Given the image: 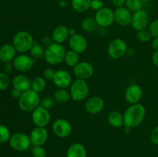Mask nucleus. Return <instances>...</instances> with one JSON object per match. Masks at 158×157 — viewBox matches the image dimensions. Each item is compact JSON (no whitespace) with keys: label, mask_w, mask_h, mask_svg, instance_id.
I'll return each instance as SVG.
<instances>
[{"label":"nucleus","mask_w":158,"mask_h":157,"mask_svg":"<svg viewBox=\"0 0 158 157\" xmlns=\"http://www.w3.org/2000/svg\"><path fill=\"white\" fill-rule=\"evenodd\" d=\"M123 115L125 127L132 129L143 123L146 115V109L140 103L131 105L125 110Z\"/></svg>","instance_id":"f257e3e1"},{"label":"nucleus","mask_w":158,"mask_h":157,"mask_svg":"<svg viewBox=\"0 0 158 157\" xmlns=\"http://www.w3.org/2000/svg\"><path fill=\"white\" fill-rule=\"evenodd\" d=\"M66 53V50L63 44L53 42L48 47L45 48V54L43 58L48 64L55 66L64 62Z\"/></svg>","instance_id":"f03ea898"},{"label":"nucleus","mask_w":158,"mask_h":157,"mask_svg":"<svg viewBox=\"0 0 158 157\" xmlns=\"http://www.w3.org/2000/svg\"><path fill=\"white\" fill-rule=\"evenodd\" d=\"M40 94L34 92L31 89L23 92L20 98L18 99L19 107L24 112H32L40 106Z\"/></svg>","instance_id":"7ed1b4c3"},{"label":"nucleus","mask_w":158,"mask_h":157,"mask_svg":"<svg viewBox=\"0 0 158 157\" xmlns=\"http://www.w3.org/2000/svg\"><path fill=\"white\" fill-rule=\"evenodd\" d=\"M34 41L32 34L27 31H19L17 32L12 39V45L15 50L20 53H26L29 52L32 46H33Z\"/></svg>","instance_id":"20e7f679"},{"label":"nucleus","mask_w":158,"mask_h":157,"mask_svg":"<svg viewBox=\"0 0 158 157\" xmlns=\"http://www.w3.org/2000/svg\"><path fill=\"white\" fill-rule=\"evenodd\" d=\"M89 88L86 80L76 78L69 86V94L71 99L76 102L83 101L87 98Z\"/></svg>","instance_id":"39448f33"},{"label":"nucleus","mask_w":158,"mask_h":157,"mask_svg":"<svg viewBox=\"0 0 158 157\" xmlns=\"http://www.w3.org/2000/svg\"><path fill=\"white\" fill-rule=\"evenodd\" d=\"M9 143L10 147L18 152L26 151L32 145L30 137L25 132H15L12 134Z\"/></svg>","instance_id":"423d86ee"},{"label":"nucleus","mask_w":158,"mask_h":157,"mask_svg":"<svg viewBox=\"0 0 158 157\" xmlns=\"http://www.w3.org/2000/svg\"><path fill=\"white\" fill-rule=\"evenodd\" d=\"M127 44L125 40L117 38L113 39L107 46V54L113 59H119L127 52Z\"/></svg>","instance_id":"0eeeda50"},{"label":"nucleus","mask_w":158,"mask_h":157,"mask_svg":"<svg viewBox=\"0 0 158 157\" xmlns=\"http://www.w3.org/2000/svg\"><path fill=\"white\" fill-rule=\"evenodd\" d=\"M14 69L21 72H26L32 69L35 64V59L30 55L21 53L15 57L12 61Z\"/></svg>","instance_id":"6e6552de"},{"label":"nucleus","mask_w":158,"mask_h":157,"mask_svg":"<svg viewBox=\"0 0 158 157\" xmlns=\"http://www.w3.org/2000/svg\"><path fill=\"white\" fill-rule=\"evenodd\" d=\"M52 130L56 136L66 138L72 132L73 127L71 123L66 119H58L52 123Z\"/></svg>","instance_id":"1a4fd4ad"},{"label":"nucleus","mask_w":158,"mask_h":157,"mask_svg":"<svg viewBox=\"0 0 158 157\" xmlns=\"http://www.w3.org/2000/svg\"><path fill=\"white\" fill-rule=\"evenodd\" d=\"M94 18L100 27H109L114 22V11L108 7H103L96 12Z\"/></svg>","instance_id":"9d476101"},{"label":"nucleus","mask_w":158,"mask_h":157,"mask_svg":"<svg viewBox=\"0 0 158 157\" xmlns=\"http://www.w3.org/2000/svg\"><path fill=\"white\" fill-rule=\"evenodd\" d=\"M32 120L38 127H46L51 120L49 111L42 106H38L32 112Z\"/></svg>","instance_id":"9b49d317"},{"label":"nucleus","mask_w":158,"mask_h":157,"mask_svg":"<svg viewBox=\"0 0 158 157\" xmlns=\"http://www.w3.org/2000/svg\"><path fill=\"white\" fill-rule=\"evenodd\" d=\"M149 15L148 13L143 9L137 11L132 14L131 25L136 31H140L146 29L149 26Z\"/></svg>","instance_id":"f8f14e48"},{"label":"nucleus","mask_w":158,"mask_h":157,"mask_svg":"<svg viewBox=\"0 0 158 157\" xmlns=\"http://www.w3.org/2000/svg\"><path fill=\"white\" fill-rule=\"evenodd\" d=\"M73 73L77 78L87 80L94 75V67L89 62H80L75 67H73Z\"/></svg>","instance_id":"ddd939ff"},{"label":"nucleus","mask_w":158,"mask_h":157,"mask_svg":"<svg viewBox=\"0 0 158 157\" xmlns=\"http://www.w3.org/2000/svg\"><path fill=\"white\" fill-rule=\"evenodd\" d=\"M73 81V80L70 72L65 69H59L56 71L52 79L54 85L58 89H66L69 87Z\"/></svg>","instance_id":"4468645a"},{"label":"nucleus","mask_w":158,"mask_h":157,"mask_svg":"<svg viewBox=\"0 0 158 157\" xmlns=\"http://www.w3.org/2000/svg\"><path fill=\"white\" fill-rule=\"evenodd\" d=\"M31 143L33 146H43L49 139V132L46 127L35 126L30 132Z\"/></svg>","instance_id":"2eb2a0df"},{"label":"nucleus","mask_w":158,"mask_h":157,"mask_svg":"<svg viewBox=\"0 0 158 157\" xmlns=\"http://www.w3.org/2000/svg\"><path fill=\"white\" fill-rule=\"evenodd\" d=\"M68 43L69 49L79 54L84 52L88 47V42L86 37L78 33L69 37Z\"/></svg>","instance_id":"dca6fc26"},{"label":"nucleus","mask_w":158,"mask_h":157,"mask_svg":"<svg viewBox=\"0 0 158 157\" xmlns=\"http://www.w3.org/2000/svg\"><path fill=\"white\" fill-rule=\"evenodd\" d=\"M142 96L143 89L137 84H131L125 90V99L131 105L139 103V102L141 100Z\"/></svg>","instance_id":"f3484780"},{"label":"nucleus","mask_w":158,"mask_h":157,"mask_svg":"<svg viewBox=\"0 0 158 157\" xmlns=\"http://www.w3.org/2000/svg\"><path fill=\"white\" fill-rule=\"evenodd\" d=\"M105 103L103 98L98 95H94L86 100L85 103V109L89 114L100 113L104 109Z\"/></svg>","instance_id":"a211bd4d"},{"label":"nucleus","mask_w":158,"mask_h":157,"mask_svg":"<svg viewBox=\"0 0 158 157\" xmlns=\"http://www.w3.org/2000/svg\"><path fill=\"white\" fill-rule=\"evenodd\" d=\"M132 13L126 7L117 8L114 11V22L120 26H127L131 25Z\"/></svg>","instance_id":"6ab92c4d"},{"label":"nucleus","mask_w":158,"mask_h":157,"mask_svg":"<svg viewBox=\"0 0 158 157\" xmlns=\"http://www.w3.org/2000/svg\"><path fill=\"white\" fill-rule=\"evenodd\" d=\"M52 38L54 42L63 44L69 38V28L64 25H60L56 26L52 30Z\"/></svg>","instance_id":"aec40b11"},{"label":"nucleus","mask_w":158,"mask_h":157,"mask_svg":"<svg viewBox=\"0 0 158 157\" xmlns=\"http://www.w3.org/2000/svg\"><path fill=\"white\" fill-rule=\"evenodd\" d=\"M16 52L12 44L3 45L0 47V61L4 63L13 61Z\"/></svg>","instance_id":"412c9836"},{"label":"nucleus","mask_w":158,"mask_h":157,"mask_svg":"<svg viewBox=\"0 0 158 157\" xmlns=\"http://www.w3.org/2000/svg\"><path fill=\"white\" fill-rule=\"evenodd\" d=\"M12 84L14 89H16L23 92L30 89L31 80L26 75L20 74V75H15L12 78Z\"/></svg>","instance_id":"4be33fe9"},{"label":"nucleus","mask_w":158,"mask_h":157,"mask_svg":"<svg viewBox=\"0 0 158 157\" xmlns=\"http://www.w3.org/2000/svg\"><path fill=\"white\" fill-rule=\"evenodd\" d=\"M66 157H87V151L83 144L74 143L68 147Z\"/></svg>","instance_id":"5701e85b"},{"label":"nucleus","mask_w":158,"mask_h":157,"mask_svg":"<svg viewBox=\"0 0 158 157\" xmlns=\"http://www.w3.org/2000/svg\"><path fill=\"white\" fill-rule=\"evenodd\" d=\"M107 122L110 126L115 128H120L124 126L123 115L118 111H111L107 115Z\"/></svg>","instance_id":"b1692460"},{"label":"nucleus","mask_w":158,"mask_h":157,"mask_svg":"<svg viewBox=\"0 0 158 157\" xmlns=\"http://www.w3.org/2000/svg\"><path fill=\"white\" fill-rule=\"evenodd\" d=\"M46 80L43 76H36L31 80L30 89L37 93H41L46 89Z\"/></svg>","instance_id":"393cba45"},{"label":"nucleus","mask_w":158,"mask_h":157,"mask_svg":"<svg viewBox=\"0 0 158 157\" xmlns=\"http://www.w3.org/2000/svg\"><path fill=\"white\" fill-rule=\"evenodd\" d=\"M52 98L54 99L56 103L64 104L70 99L71 97L69 92H68L66 89H58L54 92Z\"/></svg>","instance_id":"a878e982"},{"label":"nucleus","mask_w":158,"mask_h":157,"mask_svg":"<svg viewBox=\"0 0 158 157\" xmlns=\"http://www.w3.org/2000/svg\"><path fill=\"white\" fill-rule=\"evenodd\" d=\"M80 54L74 52V51L71 50V49L66 51V55H65L64 58V62L68 66L73 68L75 67V66L80 62Z\"/></svg>","instance_id":"bb28decb"},{"label":"nucleus","mask_w":158,"mask_h":157,"mask_svg":"<svg viewBox=\"0 0 158 157\" xmlns=\"http://www.w3.org/2000/svg\"><path fill=\"white\" fill-rule=\"evenodd\" d=\"M92 0H71L73 9L78 12H83L90 9Z\"/></svg>","instance_id":"cd10ccee"},{"label":"nucleus","mask_w":158,"mask_h":157,"mask_svg":"<svg viewBox=\"0 0 158 157\" xmlns=\"http://www.w3.org/2000/svg\"><path fill=\"white\" fill-rule=\"evenodd\" d=\"M97 21L95 18L92 17H87L85 18L81 22V27L83 29V31L86 32H95L98 27Z\"/></svg>","instance_id":"c85d7f7f"},{"label":"nucleus","mask_w":158,"mask_h":157,"mask_svg":"<svg viewBox=\"0 0 158 157\" xmlns=\"http://www.w3.org/2000/svg\"><path fill=\"white\" fill-rule=\"evenodd\" d=\"M29 53L30 55L34 58V59H37V58H41L44 57L45 54V48L43 45L40 44L38 42H34L33 46H32L31 49L29 50Z\"/></svg>","instance_id":"c756f323"},{"label":"nucleus","mask_w":158,"mask_h":157,"mask_svg":"<svg viewBox=\"0 0 158 157\" xmlns=\"http://www.w3.org/2000/svg\"><path fill=\"white\" fill-rule=\"evenodd\" d=\"M142 2L141 0H126L125 7L131 12H135L142 9Z\"/></svg>","instance_id":"7c9ffc66"},{"label":"nucleus","mask_w":158,"mask_h":157,"mask_svg":"<svg viewBox=\"0 0 158 157\" xmlns=\"http://www.w3.org/2000/svg\"><path fill=\"white\" fill-rule=\"evenodd\" d=\"M11 132L9 128L4 125H0V143H5L9 141Z\"/></svg>","instance_id":"2f4dec72"},{"label":"nucleus","mask_w":158,"mask_h":157,"mask_svg":"<svg viewBox=\"0 0 158 157\" xmlns=\"http://www.w3.org/2000/svg\"><path fill=\"white\" fill-rule=\"evenodd\" d=\"M151 38H152V36H151L149 30L147 29L138 31L137 33V38L140 42H148L151 39Z\"/></svg>","instance_id":"473e14b6"},{"label":"nucleus","mask_w":158,"mask_h":157,"mask_svg":"<svg viewBox=\"0 0 158 157\" xmlns=\"http://www.w3.org/2000/svg\"><path fill=\"white\" fill-rule=\"evenodd\" d=\"M10 85V79L8 74L0 72V91H4L8 89Z\"/></svg>","instance_id":"72a5a7b5"},{"label":"nucleus","mask_w":158,"mask_h":157,"mask_svg":"<svg viewBox=\"0 0 158 157\" xmlns=\"http://www.w3.org/2000/svg\"><path fill=\"white\" fill-rule=\"evenodd\" d=\"M31 152L33 157H46V155H47L46 149L43 146H33Z\"/></svg>","instance_id":"f704fd0d"},{"label":"nucleus","mask_w":158,"mask_h":157,"mask_svg":"<svg viewBox=\"0 0 158 157\" xmlns=\"http://www.w3.org/2000/svg\"><path fill=\"white\" fill-rule=\"evenodd\" d=\"M55 103V100H54V99L52 98V97L47 96L43 98V99H41V102H40V106L49 110V109H51L53 107Z\"/></svg>","instance_id":"c9c22d12"},{"label":"nucleus","mask_w":158,"mask_h":157,"mask_svg":"<svg viewBox=\"0 0 158 157\" xmlns=\"http://www.w3.org/2000/svg\"><path fill=\"white\" fill-rule=\"evenodd\" d=\"M148 30L153 38L158 37V18L151 22L148 26Z\"/></svg>","instance_id":"e433bc0d"},{"label":"nucleus","mask_w":158,"mask_h":157,"mask_svg":"<svg viewBox=\"0 0 158 157\" xmlns=\"http://www.w3.org/2000/svg\"><path fill=\"white\" fill-rule=\"evenodd\" d=\"M56 71L54 69H51V68H47L43 72V78L46 80H49V81H52L53 79L54 75H55Z\"/></svg>","instance_id":"4c0bfd02"},{"label":"nucleus","mask_w":158,"mask_h":157,"mask_svg":"<svg viewBox=\"0 0 158 157\" xmlns=\"http://www.w3.org/2000/svg\"><path fill=\"white\" fill-rule=\"evenodd\" d=\"M103 0H92L90 3V9L93 10L98 11L103 8Z\"/></svg>","instance_id":"58836bf2"},{"label":"nucleus","mask_w":158,"mask_h":157,"mask_svg":"<svg viewBox=\"0 0 158 157\" xmlns=\"http://www.w3.org/2000/svg\"><path fill=\"white\" fill-rule=\"evenodd\" d=\"M151 140L154 144L158 145V126L154 127L151 131Z\"/></svg>","instance_id":"ea45409f"},{"label":"nucleus","mask_w":158,"mask_h":157,"mask_svg":"<svg viewBox=\"0 0 158 157\" xmlns=\"http://www.w3.org/2000/svg\"><path fill=\"white\" fill-rule=\"evenodd\" d=\"M53 42H54L53 40H52V36L49 37L48 36V35H45V36H43V38H42V45H43L45 48L48 47V46H50V45L52 44Z\"/></svg>","instance_id":"a19ab883"},{"label":"nucleus","mask_w":158,"mask_h":157,"mask_svg":"<svg viewBox=\"0 0 158 157\" xmlns=\"http://www.w3.org/2000/svg\"><path fill=\"white\" fill-rule=\"evenodd\" d=\"M14 69L13 63L10 62H6L4 63V66H3V70H4L5 73H11L12 72V69Z\"/></svg>","instance_id":"79ce46f5"},{"label":"nucleus","mask_w":158,"mask_h":157,"mask_svg":"<svg viewBox=\"0 0 158 157\" xmlns=\"http://www.w3.org/2000/svg\"><path fill=\"white\" fill-rule=\"evenodd\" d=\"M112 2L114 6H116L117 8H120L125 6L126 0H112Z\"/></svg>","instance_id":"37998d69"},{"label":"nucleus","mask_w":158,"mask_h":157,"mask_svg":"<svg viewBox=\"0 0 158 157\" xmlns=\"http://www.w3.org/2000/svg\"><path fill=\"white\" fill-rule=\"evenodd\" d=\"M22 94H23V92H21V91L18 90V89H14V88L12 89V92H11V95H12V96L15 99H18L20 98Z\"/></svg>","instance_id":"c03bdc74"},{"label":"nucleus","mask_w":158,"mask_h":157,"mask_svg":"<svg viewBox=\"0 0 158 157\" xmlns=\"http://www.w3.org/2000/svg\"><path fill=\"white\" fill-rule=\"evenodd\" d=\"M152 62L156 67L158 68V50L154 51L152 55Z\"/></svg>","instance_id":"a18cd8bd"},{"label":"nucleus","mask_w":158,"mask_h":157,"mask_svg":"<svg viewBox=\"0 0 158 157\" xmlns=\"http://www.w3.org/2000/svg\"><path fill=\"white\" fill-rule=\"evenodd\" d=\"M151 47L154 51L158 50V37L153 38V39L151 40Z\"/></svg>","instance_id":"49530a36"},{"label":"nucleus","mask_w":158,"mask_h":157,"mask_svg":"<svg viewBox=\"0 0 158 157\" xmlns=\"http://www.w3.org/2000/svg\"><path fill=\"white\" fill-rule=\"evenodd\" d=\"M77 34V31H76L75 29H69V37L72 36V35H74Z\"/></svg>","instance_id":"de8ad7c7"},{"label":"nucleus","mask_w":158,"mask_h":157,"mask_svg":"<svg viewBox=\"0 0 158 157\" xmlns=\"http://www.w3.org/2000/svg\"><path fill=\"white\" fill-rule=\"evenodd\" d=\"M142 2H148V1H151V0H141Z\"/></svg>","instance_id":"09e8293b"}]
</instances>
